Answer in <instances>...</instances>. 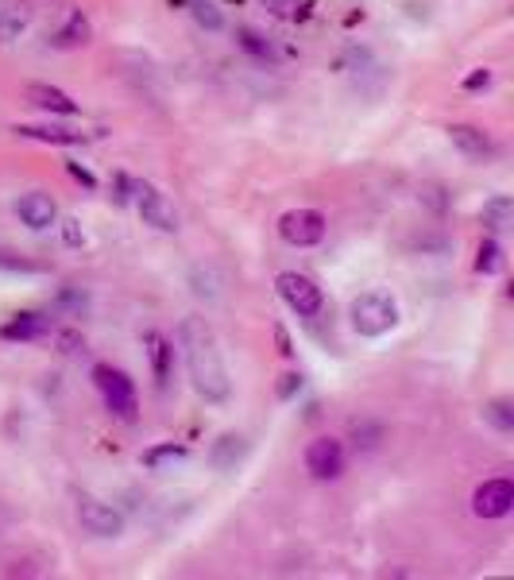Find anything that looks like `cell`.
Segmentation results:
<instances>
[{
	"mask_svg": "<svg viewBox=\"0 0 514 580\" xmlns=\"http://www.w3.org/2000/svg\"><path fill=\"white\" fill-rule=\"evenodd\" d=\"M244 457H248V441L236 434H225L221 441H213V449H209V464L217 472H232Z\"/></svg>",
	"mask_w": 514,
	"mask_h": 580,
	"instance_id": "e0dca14e",
	"label": "cell"
},
{
	"mask_svg": "<svg viewBox=\"0 0 514 580\" xmlns=\"http://www.w3.org/2000/svg\"><path fill=\"white\" fill-rule=\"evenodd\" d=\"M511 213H514V202L499 194V198H491V202L480 209V221H484L487 229L499 232V229H507V225H511Z\"/></svg>",
	"mask_w": 514,
	"mask_h": 580,
	"instance_id": "ffe728a7",
	"label": "cell"
},
{
	"mask_svg": "<svg viewBox=\"0 0 514 580\" xmlns=\"http://www.w3.org/2000/svg\"><path fill=\"white\" fill-rule=\"evenodd\" d=\"M12 132L24 136V140H39V144H58V147L86 144V132H74V128H35V124H16Z\"/></svg>",
	"mask_w": 514,
	"mask_h": 580,
	"instance_id": "ac0fdd59",
	"label": "cell"
},
{
	"mask_svg": "<svg viewBox=\"0 0 514 580\" xmlns=\"http://www.w3.org/2000/svg\"><path fill=\"white\" fill-rule=\"evenodd\" d=\"M279 236L290 248H314L325 236V217L317 209H290L279 217Z\"/></svg>",
	"mask_w": 514,
	"mask_h": 580,
	"instance_id": "8992f818",
	"label": "cell"
},
{
	"mask_svg": "<svg viewBox=\"0 0 514 580\" xmlns=\"http://www.w3.org/2000/svg\"><path fill=\"white\" fill-rule=\"evenodd\" d=\"M140 461H143V468H151V472H174V468H182V464L190 461V449L167 441V445H151Z\"/></svg>",
	"mask_w": 514,
	"mask_h": 580,
	"instance_id": "2e32d148",
	"label": "cell"
},
{
	"mask_svg": "<svg viewBox=\"0 0 514 580\" xmlns=\"http://www.w3.org/2000/svg\"><path fill=\"white\" fill-rule=\"evenodd\" d=\"M275 16H294V8H298V0H263Z\"/></svg>",
	"mask_w": 514,
	"mask_h": 580,
	"instance_id": "d6a6232c",
	"label": "cell"
},
{
	"mask_svg": "<svg viewBox=\"0 0 514 580\" xmlns=\"http://www.w3.org/2000/svg\"><path fill=\"white\" fill-rule=\"evenodd\" d=\"M484 422L487 426H495L499 434H511L514 430V406L507 403V399H491V403L484 406Z\"/></svg>",
	"mask_w": 514,
	"mask_h": 580,
	"instance_id": "7402d4cb",
	"label": "cell"
},
{
	"mask_svg": "<svg viewBox=\"0 0 514 580\" xmlns=\"http://www.w3.org/2000/svg\"><path fill=\"white\" fill-rule=\"evenodd\" d=\"M487 86H491V70H476V74L464 78V89H487Z\"/></svg>",
	"mask_w": 514,
	"mask_h": 580,
	"instance_id": "1f68e13d",
	"label": "cell"
},
{
	"mask_svg": "<svg viewBox=\"0 0 514 580\" xmlns=\"http://www.w3.org/2000/svg\"><path fill=\"white\" fill-rule=\"evenodd\" d=\"M51 43H55V47H62V51H70V47H82V43H89V20L82 16V12H74V16L66 20V28L58 31Z\"/></svg>",
	"mask_w": 514,
	"mask_h": 580,
	"instance_id": "d6986e66",
	"label": "cell"
},
{
	"mask_svg": "<svg viewBox=\"0 0 514 580\" xmlns=\"http://www.w3.org/2000/svg\"><path fill=\"white\" fill-rule=\"evenodd\" d=\"M275 341H279V352H283V356H290V352H294V348H290V337H286L283 325H275Z\"/></svg>",
	"mask_w": 514,
	"mask_h": 580,
	"instance_id": "e575fe53",
	"label": "cell"
},
{
	"mask_svg": "<svg viewBox=\"0 0 514 580\" xmlns=\"http://www.w3.org/2000/svg\"><path fill=\"white\" fill-rule=\"evenodd\" d=\"M514 507V484L507 476H495V480H484L476 495H472V511L480 519H507Z\"/></svg>",
	"mask_w": 514,
	"mask_h": 580,
	"instance_id": "52a82bcc",
	"label": "cell"
},
{
	"mask_svg": "<svg viewBox=\"0 0 514 580\" xmlns=\"http://www.w3.org/2000/svg\"><path fill=\"white\" fill-rule=\"evenodd\" d=\"M449 140H453V147H457L468 163H487L495 155V140L487 136L484 128H476V124H453L449 128Z\"/></svg>",
	"mask_w": 514,
	"mask_h": 580,
	"instance_id": "30bf717a",
	"label": "cell"
},
{
	"mask_svg": "<svg viewBox=\"0 0 514 580\" xmlns=\"http://www.w3.org/2000/svg\"><path fill=\"white\" fill-rule=\"evenodd\" d=\"M306 468L314 480H337L344 472V445L337 437H317L306 449Z\"/></svg>",
	"mask_w": 514,
	"mask_h": 580,
	"instance_id": "9c48e42d",
	"label": "cell"
},
{
	"mask_svg": "<svg viewBox=\"0 0 514 580\" xmlns=\"http://www.w3.org/2000/svg\"><path fill=\"white\" fill-rule=\"evenodd\" d=\"M0 267H4V271H35L31 263H24V260H8L4 252H0Z\"/></svg>",
	"mask_w": 514,
	"mask_h": 580,
	"instance_id": "836d02e7",
	"label": "cell"
},
{
	"mask_svg": "<svg viewBox=\"0 0 514 580\" xmlns=\"http://www.w3.org/2000/svg\"><path fill=\"white\" fill-rule=\"evenodd\" d=\"M190 12H194V20H198L201 28H209V31H221L225 28V16L209 4V0H190Z\"/></svg>",
	"mask_w": 514,
	"mask_h": 580,
	"instance_id": "cb8c5ba5",
	"label": "cell"
},
{
	"mask_svg": "<svg viewBox=\"0 0 514 580\" xmlns=\"http://www.w3.org/2000/svg\"><path fill=\"white\" fill-rule=\"evenodd\" d=\"M58 306L82 318V314H86V306H89V298L86 294H78V290H62V294H58Z\"/></svg>",
	"mask_w": 514,
	"mask_h": 580,
	"instance_id": "484cf974",
	"label": "cell"
},
{
	"mask_svg": "<svg viewBox=\"0 0 514 580\" xmlns=\"http://www.w3.org/2000/svg\"><path fill=\"white\" fill-rule=\"evenodd\" d=\"M236 43H240V47H244L252 58H259V62H275V58H279L275 55V47H271V43H267V39H263L259 31H252V28H236Z\"/></svg>",
	"mask_w": 514,
	"mask_h": 580,
	"instance_id": "44dd1931",
	"label": "cell"
},
{
	"mask_svg": "<svg viewBox=\"0 0 514 580\" xmlns=\"http://www.w3.org/2000/svg\"><path fill=\"white\" fill-rule=\"evenodd\" d=\"M93 383H97V391H101V399L105 406L113 410L116 418H124V422H136V383L128 379V372H120L113 364H97L93 368Z\"/></svg>",
	"mask_w": 514,
	"mask_h": 580,
	"instance_id": "3957f363",
	"label": "cell"
},
{
	"mask_svg": "<svg viewBox=\"0 0 514 580\" xmlns=\"http://www.w3.org/2000/svg\"><path fill=\"white\" fill-rule=\"evenodd\" d=\"M143 345H147V360H151V376L159 387L171 383V372H174V345L159 333V329H147L143 333Z\"/></svg>",
	"mask_w": 514,
	"mask_h": 580,
	"instance_id": "7c38bea8",
	"label": "cell"
},
{
	"mask_svg": "<svg viewBox=\"0 0 514 580\" xmlns=\"http://www.w3.org/2000/svg\"><path fill=\"white\" fill-rule=\"evenodd\" d=\"M16 213H20V221L28 225V229L43 232L51 229L58 221V205L51 194H39V190H31V194H24L20 202H16Z\"/></svg>",
	"mask_w": 514,
	"mask_h": 580,
	"instance_id": "8fae6325",
	"label": "cell"
},
{
	"mask_svg": "<svg viewBox=\"0 0 514 580\" xmlns=\"http://www.w3.org/2000/svg\"><path fill=\"white\" fill-rule=\"evenodd\" d=\"M503 267H507L503 248H499L495 240H484V244H480V256H476V271H480V275H499Z\"/></svg>",
	"mask_w": 514,
	"mask_h": 580,
	"instance_id": "603a6c76",
	"label": "cell"
},
{
	"mask_svg": "<svg viewBox=\"0 0 514 580\" xmlns=\"http://www.w3.org/2000/svg\"><path fill=\"white\" fill-rule=\"evenodd\" d=\"M348 318H352V329H356L360 337H383V333H391V329L399 325V306H395V298L372 290V294H360V298L352 302Z\"/></svg>",
	"mask_w": 514,
	"mask_h": 580,
	"instance_id": "7a4b0ae2",
	"label": "cell"
},
{
	"mask_svg": "<svg viewBox=\"0 0 514 580\" xmlns=\"http://www.w3.org/2000/svg\"><path fill=\"white\" fill-rule=\"evenodd\" d=\"M275 287H279V298H283L286 306L298 314V318H314L321 314V287H317L314 279H306V275H298V271H283L279 279H275Z\"/></svg>",
	"mask_w": 514,
	"mask_h": 580,
	"instance_id": "277c9868",
	"label": "cell"
},
{
	"mask_svg": "<svg viewBox=\"0 0 514 580\" xmlns=\"http://www.w3.org/2000/svg\"><path fill=\"white\" fill-rule=\"evenodd\" d=\"M132 186H136V182H132L128 174H116V202L120 205L128 202V198H132Z\"/></svg>",
	"mask_w": 514,
	"mask_h": 580,
	"instance_id": "4dcf8cb0",
	"label": "cell"
},
{
	"mask_svg": "<svg viewBox=\"0 0 514 580\" xmlns=\"http://www.w3.org/2000/svg\"><path fill=\"white\" fill-rule=\"evenodd\" d=\"M62 240H66L70 248H82V244H86V232H82V225H78L74 217L62 221Z\"/></svg>",
	"mask_w": 514,
	"mask_h": 580,
	"instance_id": "4316f807",
	"label": "cell"
},
{
	"mask_svg": "<svg viewBox=\"0 0 514 580\" xmlns=\"http://www.w3.org/2000/svg\"><path fill=\"white\" fill-rule=\"evenodd\" d=\"M132 194H136L143 221H147L151 229H159V232L178 229V213H174V202L167 198V194H159L151 182H136V186H132Z\"/></svg>",
	"mask_w": 514,
	"mask_h": 580,
	"instance_id": "ba28073f",
	"label": "cell"
},
{
	"mask_svg": "<svg viewBox=\"0 0 514 580\" xmlns=\"http://www.w3.org/2000/svg\"><path fill=\"white\" fill-rule=\"evenodd\" d=\"M379 437H383V426H375V422L352 426V441H356V449H364V453H372L375 445H379Z\"/></svg>",
	"mask_w": 514,
	"mask_h": 580,
	"instance_id": "d4e9b609",
	"label": "cell"
},
{
	"mask_svg": "<svg viewBox=\"0 0 514 580\" xmlns=\"http://www.w3.org/2000/svg\"><path fill=\"white\" fill-rule=\"evenodd\" d=\"M66 171L74 174V178H78L82 186H89V190H97V178H93V174H89L86 167H82V163H66Z\"/></svg>",
	"mask_w": 514,
	"mask_h": 580,
	"instance_id": "f546056e",
	"label": "cell"
},
{
	"mask_svg": "<svg viewBox=\"0 0 514 580\" xmlns=\"http://www.w3.org/2000/svg\"><path fill=\"white\" fill-rule=\"evenodd\" d=\"M298 391H302V376H298V372L283 376V383H279V399H294Z\"/></svg>",
	"mask_w": 514,
	"mask_h": 580,
	"instance_id": "83f0119b",
	"label": "cell"
},
{
	"mask_svg": "<svg viewBox=\"0 0 514 580\" xmlns=\"http://www.w3.org/2000/svg\"><path fill=\"white\" fill-rule=\"evenodd\" d=\"M78 522L93 538H120L124 534V515L116 511L113 503L97 499V495H82L78 499Z\"/></svg>",
	"mask_w": 514,
	"mask_h": 580,
	"instance_id": "5b68a950",
	"label": "cell"
},
{
	"mask_svg": "<svg viewBox=\"0 0 514 580\" xmlns=\"http://www.w3.org/2000/svg\"><path fill=\"white\" fill-rule=\"evenodd\" d=\"M182 348H186V368H190V383L205 403H229L232 383L229 372H225V356L217 348V337L213 329L205 325V318H186L182 329Z\"/></svg>",
	"mask_w": 514,
	"mask_h": 580,
	"instance_id": "6da1fadb",
	"label": "cell"
},
{
	"mask_svg": "<svg viewBox=\"0 0 514 580\" xmlns=\"http://www.w3.org/2000/svg\"><path fill=\"white\" fill-rule=\"evenodd\" d=\"M35 4L31 0H0V43H12L31 28Z\"/></svg>",
	"mask_w": 514,
	"mask_h": 580,
	"instance_id": "4fadbf2b",
	"label": "cell"
},
{
	"mask_svg": "<svg viewBox=\"0 0 514 580\" xmlns=\"http://www.w3.org/2000/svg\"><path fill=\"white\" fill-rule=\"evenodd\" d=\"M58 348H62V352H78V348H82V337H78L74 329H62V333H58Z\"/></svg>",
	"mask_w": 514,
	"mask_h": 580,
	"instance_id": "f1b7e54d",
	"label": "cell"
},
{
	"mask_svg": "<svg viewBox=\"0 0 514 580\" xmlns=\"http://www.w3.org/2000/svg\"><path fill=\"white\" fill-rule=\"evenodd\" d=\"M51 329V318H43V314H16L12 321H4L0 325V337L4 341H39L43 333Z\"/></svg>",
	"mask_w": 514,
	"mask_h": 580,
	"instance_id": "9a60e30c",
	"label": "cell"
},
{
	"mask_svg": "<svg viewBox=\"0 0 514 580\" xmlns=\"http://www.w3.org/2000/svg\"><path fill=\"white\" fill-rule=\"evenodd\" d=\"M24 97H28V105L43 109V113L78 116V101H74V97H66V93H62V89H55V86H43V82H28V86H24Z\"/></svg>",
	"mask_w": 514,
	"mask_h": 580,
	"instance_id": "5bb4252c",
	"label": "cell"
}]
</instances>
